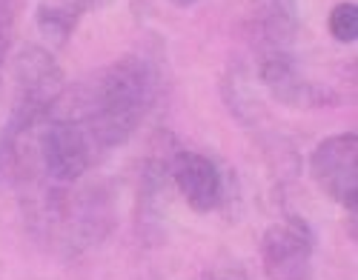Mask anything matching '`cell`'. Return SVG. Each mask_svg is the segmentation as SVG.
Returning <instances> with one entry per match:
<instances>
[{
  "label": "cell",
  "instance_id": "obj_1",
  "mask_svg": "<svg viewBox=\"0 0 358 280\" xmlns=\"http://www.w3.org/2000/svg\"><path fill=\"white\" fill-rule=\"evenodd\" d=\"M155 98V72L138 54L115 60L86 80L78 101V126L86 132L95 154L124 146Z\"/></svg>",
  "mask_w": 358,
  "mask_h": 280
},
{
  "label": "cell",
  "instance_id": "obj_2",
  "mask_svg": "<svg viewBox=\"0 0 358 280\" xmlns=\"http://www.w3.org/2000/svg\"><path fill=\"white\" fill-rule=\"evenodd\" d=\"M15 109L9 117L12 129H41L49 123L52 109L64 95V72L57 60L38 46L23 49L15 64Z\"/></svg>",
  "mask_w": 358,
  "mask_h": 280
},
{
  "label": "cell",
  "instance_id": "obj_3",
  "mask_svg": "<svg viewBox=\"0 0 358 280\" xmlns=\"http://www.w3.org/2000/svg\"><path fill=\"white\" fill-rule=\"evenodd\" d=\"M310 175L318 189L355 214L358 206V138L341 132L324 138L310 154Z\"/></svg>",
  "mask_w": 358,
  "mask_h": 280
},
{
  "label": "cell",
  "instance_id": "obj_4",
  "mask_svg": "<svg viewBox=\"0 0 358 280\" xmlns=\"http://www.w3.org/2000/svg\"><path fill=\"white\" fill-rule=\"evenodd\" d=\"M38 158L43 163V172L55 183H75L98 161V154L92 143H89L86 132L78 126V120L55 117L41 132Z\"/></svg>",
  "mask_w": 358,
  "mask_h": 280
},
{
  "label": "cell",
  "instance_id": "obj_5",
  "mask_svg": "<svg viewBox=\"0 0 358 280\" xmlns=\"http://www.w3.org/2000/svg\"><path fill=\"white\" fill-rule=\"evenodd\" d=\"M313 232L304 221L287 217L261 237V266L270 280H307L313 272Z\"/></svg>",
  "mask_w": 358,
  "mask_h": 280
},
{
  "label": "cell",
  "instance_id": "obj_6",
  "mask_svg": "<svg viewBox=\"0 0 358 280\" xmlns=\"http://www.w3.org/2000/svg\"><path fill=\"white\" fill-rule=\"evenodd\" d=\"M172 180L181 198L195 212H213L224 198V177L218 166L198 152H178L172 161Z\"/></svg>",
  "mask_w": 358,
  "mask_h": 280
},
{
  "label": "cell",
  "instance_id": "obj_7",
  "mask_svg": "<svg viewBox=\"0 0 358 280\" xmlns=\"http://www.w3.org/2000/svg\"><path fill=\"white\" fill-rule=\"evenodd\" d=\"M78 12L80 9H72V6H49V3H43L38 9V26L49 38L66 40L72 35L75 23H78Z\"/></svg>",
  "mask_w": 358,
  "mask_h": 280
},
{
  "label": "cell",
  "instance_id": "obj_8",
  "mask_svg": "<svg viewBox=\"0 0 358 280\" xmlns=\"http://www.w3.org/2000/svg\"><path fill=\"white\" fill-rule=\"evenodd\" d=\"M327 26H330V35L338 43H355V38H358V6L352 0L333 6L330 17H327Z\"/></svg>",
  "mask_w": 358,
  "mask_h": 280
},
{
  "label": "cell",
  "instance_id": "obj_9",
  "mask_svg": "<svg viewBox=\"0 0 358 280\" xmlns=\"http://www.w3.org/2000/svg\"><path fill=\"white\" fill-rule=\"evenodd\" d=\"M175 3H178V6H192L195 0H175Z\"/></svg>",
  "mask_w": 358,
  "mask_h": 280
}]
</instances>
